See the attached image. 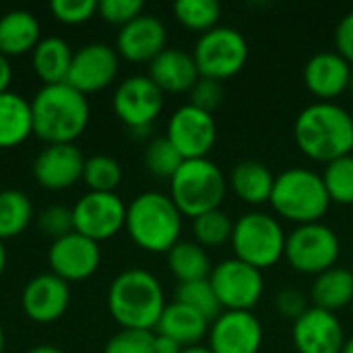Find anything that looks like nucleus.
Wrapping results in <instances>:
<instances>
[{
  "label": "nucleus",
  "instance_id": "obj_1",
  "mask_svg": "<svg viewBox=\"0 0 353 353\" xmlns=\"http://www.w3.org/2000/svg\"><path fill=\"white\" fill-rule=\"evenodd\" d=\"M294 141L308 159L325 165L352 155V112L335 101H314L298 114L294 122Z\"/></svg>",
  "mask_w": 353,
  "mask_h": 353
},
{
  "label": "nucleus",
  "instance_id": "obj_2",
  "mask_svg": "<svg viewBox=\"0 0 353 353\" xmlns=\"http://www.w3.org/2000/svg\"><path fill=\"white\" fill-rule=\"evenodd\" d=\"M87 95L68 83L43 85L31 99L33 134L46 145H72L89 124Z\"/></svg>",
  "mask_w": 353,
  "mask_h": 353
},
{
  "label": "nucleus",
  "instance_id": "obj_3",
  "mask_svg": "<svg viewBox=\"0 0 353 353\" xmlns=\"http://www.w3.org/2000/svg\"><path fill=\"white\" fill-rule=\"evenodd\" d=\"M161 281L147 269H126L108 290V310L122 329L153 331L165 310Z\"/></svg>",
  "mask_w": 353,
  "mask_h": 353
},
{
  "label": "nucleus",
  "instance_id": "obj_4",
  "mask_svg": "<svg viewBox=\"0 0 353 353\" xmlns=\"http://www.w3.org/2000/svg\"><path fill=\"white\" fill-rule=\"evenodd\" d=\"M184 215L170 199L159 190H147L137 194L126 205L124 230L128 238L145 252L168 254L182 236Z\"/></svg>",
  "mask_w": 353,
  "mask_h": 353
},
{
  "label": "nucleus",
  "instance_id": "obj_5",
  "mask_svg": "<svg viewBox=\"0 0 353 353\" xmlns=\"http://www.w3.org/2000/svg\"><path fill=\"white\" fill-rule=\"evenodd\" d=\"M269 203L277 217L296 225L323 221L331 207L323 176L310 168H288L277 174Z\"/></svg>",
  "mask_w": 353,
  "mask_h": 353
},
{
  "label": "nucleus",
  "instance_id": "obj_6",
  "mask_svg": "<svg viewBox=\"0 0 353 353\" xmlns=\"http://www.w3.org/2000/svg\"><path fill=\"white\" fill-rule=\"evenodd\" d=\"M228 178L209 157L184 159L170 180V199L184 217H199L221 209L228 194Z\"/></svg>",
  "mask_w": 353,
  "mask_h": 353
},
{
  "label": "nucleus",
  "instance_id": "obj_7",
  "mask_svg": "<svg viewBox=\"0 0 353 353\" xmlns=\"http://www.w3.org/2000/svg\"><path fill=\"white\" fill-rule=\"evenodd\" d=\"M288 232L281 221L265 211H248L234 221L230 246L234 259L265 271L285 256Z\"/></svg>",
  "mask_w": 353,
  "mask_h": 353
},
{
  "label": "nucleus",
  "instance_id": "obj_8",
  "mask_svg": "<svg viewBox=\"0 0 353 353\" xmlns=\"http://www.w3.org/2000/svg\"><path fill=\"white\" fill-rule=\"evenodd\" d=\"M339 256H341V240L337 232L323 221L296 225L288 234L283 259L294 271L302 275L316 277L337 267Z\"/></svg>",
  "mask_w": 353,
  "mask_h": 353
},
{
  "label": "nucleus",
  "instance_id": "obj_9",
  "mask_svg": "<svg viewBox=\"0 0 353 353\" xmlns=\"http://www.w3.org/2000/svg\"><path fill=\"white\" fill-rule=\"evenodd\" d=\"M248 41L238 29L217 25L196 39L192 58L201 77L223 83L242 72L248 62Z\"/></svg>",
  "mask_w": 353,
  "mask_h": 353
},
{
  "label": "nucleus",
  "instance_id": "obj_10",
  "mask_svg": "<svg viewBox=\"0 0 353 353\" xmlns=\"http://www.w3.org/2000/svg\"><path fill=\"white\" fill-rule=\"evenodd\" d=\"M209 283L221 304V310L252 312L265 294L263 271L238 259L217 263L209 275Z\"/></svg>",
  "mask_w": 353,
  "mask_h": 353
},
{
  "label": "nucleus",
  "instance_id": "obj_11",
  "mask_svg": "<svg viewBox=\"0 0 353 353\" xmlns=\"http://www.w3.org/2000/svg\"><path fill=\"white\" fill-rule=\"evenodd\" d=\"M163 95L165 93L149 79V74H132L116 87L112 108L130 132L151 130L163 110Z\"/></svg>",
  "mask_w": 353,
  "mask_h": 353
},
{
  "label": "nucleus",
  "instance_id": "obj_12",
  "mask_svg": "<svg viewBox=\"0 0 353 353\" xmlns=\"http://www.w3.org/2000/svg\"><path fill=\"white\" fill-rule=\"evenodd\" d=\"M165 139L184 159H203L217 143V122L213 114L184 103L170 116Z\"/></svg>",
  "mask_w": 353,
  "mask_h": 353
},
{
  "label": "nucleus",
  "instance_id": "obj_13",
  "mask_svg": "<svg viewBox=\"0 0 353 353\" xmlns=\"http://www.w3.org/2000/svg\"><path fill=\"white\" fill-rule=\"evenodd\" d=\"M72 217L74 232L99 244L124 230L126 205L116 192H87L72 207Z\"/></svg>",
  "mask_w": 353,
  "mask_h": 353
},
{
  "label": "nucleus",
  "instance_id": "obj_14",
  "mask_svg": "<svg viewBox=\"0 0 353 353\" xmlns=\"http://www.w3.org/2000/svg\"><path fill=\"white\" fill-rule=\"evenodd\" d=\"M118 70V52L103 41H91L72 54L66 83L83 95H89L108 89L116 81Z\"/></svg>",
  "mask_w": 353,
  "mask_h": 353
},
{
  "label": "nucleus",
  "instance_id": "obj_15",
  "mask_svg": "<svg viewBox=\"0 0 353 353\" xmlns=\"http://www.w3.org/2000/svg\"><path fill=\"white\" fill-rule=\"evenodd\" d=\"M48 263L52 273L70 285L87 281L97 273L101 265V250L97 242L72 232L52 242L48 248Z\"/></svg>",
  "mask_w": 353,
  "mask_h": 353
},
{
  "label": "nucleus",
  "instance_id": "obj_16",
  "mask_svg": "<svg viewBox=\"0 0 353 353\" xmlns=\"http://www.w3.org/2000/svg\"><path fill=\"white\" fill-rule=\"evenodd\" d=\"M207 339L213 353H259L265 329L254 312L223 310L209 327Z\"/></svg>",
  "mask_w": 353,
  "mask_h": 353
},
{
  "label": "nucleus",
  "instance_id": "obj_17",
  "mask_svg": "<svg viewBox=\"0 0 353 353\" xmlns=\"http://www.w3.org/2000/svg\"><path fill=\"white\" fill-rule=\"evenodd\" d=\"M70 304V285L58 275L39 273L27 281L21 294V308L25 316L37 325L60 321Z\"/></svg>",
  "mask_w": 353,
  "mask_h": 353
},
{
  "label": "nucleus",
  "instance_id": "obj_18",
  "mask_svg": "<svg viewBox=\"0 0 353 353\" xmlns=\"http://www.w3.org/2000/svg\"><path fill=\"white\" fill-rule=\"evenodd\" d=\"M292 343L298 353H341L343 325L337 314L310 306L292 327Z\"/></svg>",
  "mask_w": 353,
  "mask_h": 353
},
{
  "label": "nucleus",
  "instance_id": "obj_19",
  "mask_svg": "<svg viewBox=\"0 0 353 353\" xmlns=\"http://www.w3.org/2000/svg\"><path fill=\"white\" fill-rule=\"evenodd\" d=\"M168 48V27L155 14L143 12L128 25L120 27L116 52L128 62L151 64Z\"/></svg>",
  "mask_w": 353,
  "mask_h": 353
},
{
  "label": "nucleus",
  "instance_id": "obj_20",
  "mask_svg": "<svg viewBox=\"0 0 353 353\" xmlns=\"http://www.w3.org/2000/svg\"><path fill=\"white\" fill-rule=\"evenodd\" d=\"M85 155L72 145H46L33 159V178L41 188L66 190L83 180Z\"/></svg>",
  "mask_w": 353,
  "mask_h": 353
},
{
  "label": "nucleus",
  "instance_id": "obj_21",
  "mask_svg": "<svg viewBox=\"0 0 353 353\" xmlns=\"http://www.w3.org/2000/svg\"><path fill=\"white\" fill-rule=\"evenodd\" d=\"M353 66L337 52H316L302 70L306 89L319 101H333L350 91Z\"/></svg>",
  "mask_w": 353,
  "mask_h": 353
},
{
  "label": "nucleus",
  "instance_id": "obj_22",
  "mask_svg": "<svg viewBox=\"0 0 353 353\" xmlns=\"http://www.w3.org/2000/svg\"><path fill=\"white\" fill-rule=\"evenodd\" d=\"M149 79L163 93H190L201 74L192 54L180 48H165L149 64Z\"/></svg>",
  "mask_w": 353,
  "mask_h": 353
},
{
  "label": "nucleus",
  "instance_id": "obj_23",
  "mask_svg": "<svg viewBox=\"0 0 353 353\" xmlns=\"http://www.w3.org/2000/svg\"><path fill=\"white\" fill-rule=\"evenodd\" d=\"M228 186L242 203L261 207L271 201V192L275 186V174L263 161L244 159L232 168Z\"/></svg>",
  "mask_w": 353,
  "mask_h": 353
},
{
  "label": "nucleus",
  "instance_id": "obj_24",
  "mask_svg": "<svg viewBox=\"0 0 353 353\" xmlns=\"http://www.w3.org/2000/svg\"><path fill=\"white\" fill-rule=\"evenodd\" d=\"M41 39V25L37 17L25 8L8 10L0 17V54L6 58L33 52Z\"/></svg>",
  "mask_w": 353,
  "mask_h": 353
},
{
  "label": "nucleus",
  "instance_id": "obj_25",
  "mask_svg": "<svg viewBox=\"0 0 353 353\" xmlns=\"http://www.w3.org/2000/svg\"><path fill=\"white\" fill-rule=\"evenodd\" d=\"M155 333L178 341L182 347L201 345V341L209 335V321L201 316L196 310L174 300L165 306L155 327Z\"/></svg>",
  "mask_w": 353,
  "mask_h": 353
},
{
  "label": "nucleus",
  "instance_id": "obj_26",
  "mask_svg": "<svg viewBox=\"0 0 353 353\" xmlns=\"http://www.w3.org/2000/svg\"><path fill=\"white\" fill-rule=\"evenodd\" d=\"M31 134V101L12 91L0 93V149L19 147Z\"/></svg>",
  "mask_w": 353,
  "mask_h": 353
},
{
  "label": "nucleus",
  "instance_id": "obj_27",
  "mask_svg": "<svg viewBox=\"0 0 353 353\" xmlns=\"http://www.w3.org/2000/svg\"><path fill=\"white\" fill-rule=\"evenodd\" d=\"M72 50L64 37L48 35L41 37L39 43L31 52V66L35 74L43 81V85H58L66 83L70 62H72Z\"/></svg>",
  "mask_w": 353,
  "mask_h": 353
},
{
  "label": "nucleus",
  "instance_id": "obj_28",
  "mask_svg": "<svg viewBox=\"0 0 353 353\" xmlns=\"http://www.w3.org/2000/svg\"><path fill=\"white\" fill-rule=\"evenodd\" d=\"M310 302L316 308L337 314L353 302V271L333 267L314 277L310 288Z\"/></svg>",
  "mask_w": 353,
  "mask_h": 353
},
{
  "label": "nucleus",
  "instance_id": "obj_29",
  "mask_svg": "<svg viewBox=\"0 0 353 353\" xmlns=\"http://www.w3.org/2000/svg\"><path fill=\"white\" fill-rule=\"evenodd\" d=\"M168 269L180 283L209 279L213 265L209 252L194 240H180L168 254Z\"/></svg>",
  "mask_w": 353,
  "mask_h": 353
},
{
  "label": "nucleus",
  "instance_id": "obj_30",
  "mask_svg": "<svg viewBox=\"0 0 353 353\" xmlns=\"http://www.w3.org/2000/svg\"><path fill=\"white\" fill-rule=\"evenodd\" d=\"M33 219L31 199L14 188L0 190V240L21 236Z\"/></svg>",
  "mask_w": 353,
  "mask_h": 353
},
{
  "label": "nucleus",
  "instance_id": "obj_31",
  "mask_svg": "<svg viewBox=\"0 0 353 353\" xmlns=\"http://www.w3.org/2000/svg\"><path fill=\"white\" fill-rule=\"evenodd\" d=\"M174 14L182 27L203 35L219 25L221 6L215 0H178L174 4Z\"/></svg>",
  "mask_w": 353,
  "mask_h": 353
},
{
  "label": "nucleus",
  "instance_id": "obj_32",
  "mask_svg": "<svg viewBox=\"0 0 353 353\" xmlns=\"http://www.w3.org/2000/svg\"><path fill=\"white\" fill-rule=\"evenodd\" d=\"M234 232V221L232 217L217 209L209 211L205 215H199L192 219V236L199 246L207 248H221L223 244H230Z\"/></svg>",
  "mask_w": 353,
  "mask_h": 353
},
{
  "label": "nucleus",
  "instance_id": "obj_33",
  "mask_svg": "<svg viewBox=\"0 0 353 353\" xmlns=\"http://www.w3.org/2000/svg\"><path fill=\"white\" fill-rule=\"evenodd\" d=\"M83 182L89 192H116L122 182V165L110 155H91L85 159Z\"/></svg>",
  "mask_w": 353,
  "mask_h": 353
},
{
  "label": "nucleus",
  "instance_id": "obj_34",
  "mask_svg": "<svg viewBox=\"0 0 353 353\" xmlns=\"http://www.w3.org/2000/svg\"><path fill=\"white\" fill-rule=\"evenodd\" d=\"M176 302L196 310L201 316H205L209 323H213L223 310H221V304L209 283V279H203V281H190V283H180L176 288V296H174Z\"/></svg>",
  "mask_w": 353,
  "mask_h": 353
},
{
  "label": "nucleus",
  "instance_id": "obj_35",
  "mask_svg": "<svg viewBox=\"0 0 353 353\" xmlns=\"http://www.w3.org/2000/svg\"><path fill=\"white\" fill-rule=\"evenodd\" d=\"M321 176L331 203L343 207L353 205V155H345L327 163Z\"/></svg>",
  "mask_w": 353,
  "mask_h": 353
},
{
  "label": "nucleus",
  "instance_id": "obj_36",
  "mask_svg": "<svg viewBox=\"0 0 353 353\" xmlns=\"http://www.w3.org/2000/svg\"><path fill=\"white\" fill-rule=\"evenodd\" d=\"M143 161H145V168L149 170L151 176L172 180V176L184 163V157L176 151V147L165 137H157V139H151L147 143Z\"/></svg>",
  "mask_w": 353,
  "mask_h": 353
},
{
  "label": "nucleus",
  "instance_id": "obj_37",
  "mask_svg": "<svg viewBox=\"0 0 353 353\" xmlns=\"http://www.w3.org/2000/svg\"><path fill=\"white\" fill-rule=\"evenodd\" d=\"M103 353H155V333L122 329L110 337Z\"/></svg>",
  "mask_w": 353,
  "mask_h": 353
},
{
  "label": "nucleus",
  "instance_id": "obj_38",
  "mask_svg": "<svg viewBox=\"0 0 353 353\" xmlns=\"http://www.w3.org/2000/svg\"><path fill=\"white\" fill-rule=\"evenodd\" d=\"M37 228L43 236H50L52 240L64 238L74 232V217L72 209L64 205H52L43 209L37 215Z\"/></svg>",
  "mask_w": 353,
  "mask_h": 353
},
{
  "label": "nucleus",
  "instance_id": "obj_39",
  "mask_svg": "<svg viewBox=\"0 0 353 353\" xmlns=\"http://www.w3.org/2000/svg\"><path fill=\"white\" fill-rule=\"evenodd\" d=\"M50 10L54 19L64 25H81L95 17L97 0H54Z\"/></svg>",
  "mask_w": 353,
  "mask_h": 353
},
{
  "label": "nucleus",
  "instance_id": "obj_40",
  "mask_svg": "<svg viewBox=\"0 0 353 353\" xmlns=\"http://www.w3.org/2000/svg\"><path fill=\"white\" fill-rule=\"evenodd\" d=\"M145 10V4L141 0H99L97 2V14L112 25H128L137 17H141Z\"/></svg>",
  "mask_w": 353,
  "mask_h": 353
},
{
  "label": "nucleus",
  "instance_id": "obj_41",
  "mask_svg": "<svg viewBox=\"0 0 353 353\" xmlns=\"http://www.w3.org/2000/svg\"><path fill=\"white\" fill-rule=\"evenodd\" d=\"M223 97H225V91H223L221 81L201 77L196 81V85L190 89V101L188 103H192L199 110H205V112L213 114L217 108H221Z\"/></svg>",
  "mask_w": 353,
  "mask_h": 353
},
{
  "label": "nucleus",
  "instance_id": "obj_42",
  "mask_svg": "<svg viewBox=\"0 0 353 353\" xmlns=\"http://www.w3.org/2000/svg\"><path fill=\"white\" fill-rule=\"evenodd\" d=\"M310 308V296H306L298 288H283L275 296V310L281 319L298 321Z\"/></svg>",
  "mask_w": 353,
  "mask_h": 353
},
{
  "label": "nucleus",
  "instance_id": "obj_43",
  "mask_svg": "<svg viewBox=\"0 0 353 353\" xmlns=\"http://www.w3.org/2000/svg\"><path fill=\"white\" fill-rule=\"evenodd\" d=\"M335 52L353 66V10L341 17L335 27Z\"/></svg>",
  "mask_w": 353,
  "mask_h": 353
},
{
  "label": "nucleus",
  "instance_id": "obj_44",
  "mask_svg": "<svg viewBox=\"0 0 353 353\" xmlns=\"http://www.w3.org/2000/svg\"><path fill=\"white\" fill-rule=\"evenodd\" d=\"M184 350L178 341L155 333V353H180Z\"/></svg>",
  "mask_w": 353,
  "mask_h": 353
},
{
  "label": "nucleus",
  "instance_id": "obj_45",
  "mask_svg": "<svg viewBox=\"0 0 353 353\" xmlns=\"http://www.w3.org/2000/svg\"><path fill=\"white\" fill-rule=\"evenodd\" d=\"M10 81H12V66H10V60H8L4 54H0V93L8 91Z\"/></svg>",
  "mask_w": 353,
  "mask_h": 353
},
{
  "label": "nucleus",
  "instance_id": "obj_46",
  "mask_svg": "<svg viewBox=\"0 0 353 353\" xmlns=\"http://www.w3.org/2000/svg\"><path fill=\"white\" fill-rule=\"evenodd\" d=\"M29 353H64L62 350H58V347H54V345H37V347H33Z\"/></svg>",
  "mask_w": 353,
  "mask_h": 353
},
{
  "label": "nucleus",
  "instance_id": "obj_47",
  "mask_svg": "<svg viewBox=\"0 0 353 353\" xmlns=\"http://www.w3.org/2000/svg\"><path fill=\"white\" fill-rule=\"evenodd\" d=\"M180 353H213L209 350V345H190V347H184Z\"/></svg>",
  "mask_w": 353,
  "mask_h": 353
},
{
  "label": "nucleus",
  "instance_id": "obj_48",
  "mask_svg": "<svg viewBox=\"0 0 353 353\" xmlns=\"http://www.w3.org/2000/svg\"><path fill=\"white\" fill-rule=\"evenodd\" d=\"M6 269V248H4V242L0 240V277Z\"/></svg>",
  "mask_w": 353,
  "mask_h": 353
},
{
  "label": "nucleus",
  "instance_id": "obj_49",
  "mask_svg": "<svg viewBox=\"0 0 353 353\" xmlns=\"http://www.w3.org/2000/svg\"><path fill=\"white\" fill-rule=\"evenodd\" d=\"M341 353H353V337L352 339H345V345H343V352Z\"/></svg>",
  "mask_w": 353,
  "mask_h": 353
},
{
  "label": "nucleus",
  "instance_id": "obj_50",
  "mask_svg": "<svg viewBox=\"0 0 353 353\" xmlns=\"http://www.w3.org/2000/svg\"><path fill=\"white\" fill-rule=\"evenodd\" d=\"M4 352V329H2V325H0V353Z\"/></svg>",
  "mask_w": 353,
  "mask_h": 353
},
{
  "label": "nucleus",
  "instance_id": "obj_51",
  "mask_svg": "<svg viewBox=\"0 0 353 353\" xmlns=\"http://www.w3.org/2000/svg\"><path fill=\"white\" fill-rule=\"evenodd\" d=\"M350 91L353 93V72H352V81H350Z\"/></svg>",
  "mask_w": 353,
  "mask_h": 353
},
{
  "label": "nucleus",
  "instance_id": "obj_52",
  "mask_svg": "<svg viewBox=\"0 0 353 353\" xmlns=\"http://www.w3.org/2000/svg\"><path fill=\"white\" fill-rule=\"evenodd\" d=\"M352 118H353V114H352Z\"/></svg>",
  "mask_w": 353,
  "mask_h": 353
}]
</instances>
